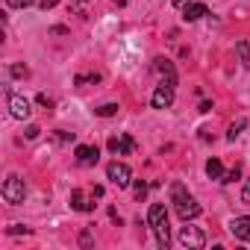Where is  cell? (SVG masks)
<instances>
[{
    "mask_svg": "<svg viewBox=\"0 0 250 250\" xmlns=\"http://www.w3.org/2000/svg\"><path fill=\"white\" fill-rule=\"evenodd\" d=\"M171 203H174V209H177V215H180L183 221H191V218L200 215V203L186 191L183 183H174V186H171Z\"/></svg>",
    "mask_w": 250,
    "mask_h": 250,
    "instance_id": "1",
    "label": "cell"
},
{
    "mask_svg": "<svg viewBox=\"0 0 250 250\" xmlns=\"http://www.w3.org/2000/svg\"><path fill=\"white\" fill-rule=\"evenodd\" d=\"M147 224H150V229H153V235H156V244H159V247H168L171 229H168V209H165V203H153V206H150Z\"/></svg>",
    "mask_w": 250,
    "mask_h": 250,
    "instance_id": "2",
    "label": "cell"
},
{
    "mask_svg": "<svg viewBox=\"0 0 250 250\" xmlns=\"http://www.w3.org/2000/svg\"><path fill=\"white\" fill-rule=\"evenodd\" d=\"M0 194H3L6 203L18 206V203H24V197H27V186H24L21 177H9V180L3 183V188H0Z\"/></svg>",
    "mask_w": 250,
    "mask_h": 250,
    "instance_id": "3",
    "label": "cell"
},
{
    "mask_svg": "<svg viewBox=\"0 0 250 250\" xmlns=\"http://www.w3.org/2000/svg\"><path fill=\"white\" fill-rule=\"evenodd\" d=\"M106 177L118 186V188H127L130 183H133V171L124 165V162H109V168H106Z\"/></svg>",
    "mask_w": 250,
    "mask_h": 250,
    "instance_id": "4",
    "label": "cell"
},
{
    "mask_svg": "<svg viewBox=\"0 0 250 250\" xmlns=\"http://www.w3.org/2000/svg\"><path fill=\"white\" fill-rule=\"evenodd\" d=\"M180 244L183 247H191V250H200L203 244H206V235L197 229V227H180Z\"/></svg>",
    "mask_w": 250,
    "mask_h": 250,
    "instance_id": "5",
    "label": "cell"
},
{
    "mask_svg": "<svg viewBox=\"0 0 250 250\" xmlns=\"http://www.w3.org/2000/svg\"><path fill=\"white\" fill-rule=\"evenodd\" d=\"M109 150H112L115 156H127V153H133V150H136V139H133V136H127V133H118V136H112V139H109Z\"/></svg>",
    "mask_w": 250,
    "mask_h": 250,
    "instance_id": "6",
    "label": "cell"
},
{
    "mask_svg": "<svg viewBox=\"0 0 250 250\" xmlns=\"http://www.w3.org/2000/svg\"><path fill=\"white\" fill-rule=\"evenodd\" d=\"M150 103H153V109H168V106L174 103V83H168V80H165V83L153 91Z\"/></svg>",
    "mask_w": 250,
    "mask_h": 250,
    "instance_id": "7",
    "label": "cell"
},
{
    "mask_svg": "<svg viewBox=\"0 0 250 250\" xmlns=\"http://www.w3.org/2000/svg\"><path fill=\"white\" fill-rule=\"evenodd\" d=\"M9 112H12V118L27 121L33 109H30V100H27V97H21V94H9Z\"/></svg>",
    "mask_w": 250,
    "mask_h": 250,
    "instance_id": "8",
    "label": "cell"
},
{
    "mask_svg": "<svg viewBox=\"0 0 250 250\" xmlns=\"http://www.w3.org/2000/svg\"><path fill=\"white\" fill-rule=\"evenodd\" d=\"M229 232H232L238 241H250V218H247V215L232 218V221H229Z\"/></svg>",
    "mask_w": 250,
    "mask_h": 250,
    "instance_id": "9",
    "label": "cell"
},
{
    "mask_svg": "<svg viewBox=\"0 0 250 250\" xmlns=\"http://www.w3.org/2000/svg\"><path fill=\"white\" fill-rule=\"evenodd\" d=\"M74 156H77L80 165H97V159H100L97 147H91V145H80V147L74 150Z\"/></svg>",
    "mask_w": 250,
    "mask_h": 250,
    "instance_id": "10",
    "label": "cell"
},
{
    "mask_svg": "<svg viewBox=\"0 0 250 250\" xmlns=\"http://www.w3.org/2000/svg\"><path fill=\"white\" fill-rule=\"evenodd\" d=\"M71 209H77V212H91L94 209V203L85 197V191H71Z\"/></svg>",
    "mask_w": 250,
    "mask_h": 250,
    "instance_id": "11",
    "label": "cell"
},
{
    "mask_svg": "<svg viewBox=\"0 0 250 250\" xmlns=\"http://www.w3.org/2000/svg\"><path fill=\"white\" fill-rule=\"evenodd\" d=\"M206 15V6L203 3H186L183 6V21H200Z\"/></svg>",
    "mask_w": 250,
    "mask_h": 250,
    "instance_id": "12",
    "label": "cell"
},
{
    "mask_svg": "<svg viewBox=\"0 0 250 250\" xmlns=\"http://www.w3.org/2000/svg\"><path fill=\"white\" fill-rule=\"evenodd\" d=\"M206 174H209V180H218V183H221V177H224L221 159H209V162H206Z\"/></svg>",
    "mask_w": 250,
    "mask_h": 250,
    "instance_id": "13",
    "label": "cell"
},
{
    "mask_svg": "<svg viewBox=\"0 0 250 250\" xmlns=\"http://www.w3.org/2000/svg\"><path fill=\"white\" fill-rule=\"evenodd\" d=\"M156 71H162L168 77V83H177V71H174V65L168 59H156Z\"/></svg>",
    "mask_w": 250,
    "mask_h": 250,
    "instance_id": "14",
    "label": "cell"
},
{
    "mask_svg": "<svg viewBox=\"0 0 250 250\" xmlns=\"http://www.w3.org/2000/svg\"><path fill=\"white\" fill-rule=\"evenodd\" d=\"M235 50H238V56H241V65L250 68V44H247V42H235Z\"/></svg>",
    "mask_w": 250,
    "mask_h": 250,
    "instance_id": "15",
    "label": "cell"
},
{
    "mask_svg": "<svg viewBox=\"0 0 250 250\" xmlns=\"http://www.w3.org/2000/svg\"><path fill=\"white\" fill-rule=\"evenodd\" d=\"M115 112H118V103H106V106H100V109H97V115H100V118H112Z\"/></svg>",
    "mask_w": 250,
    "mask_h": 250,
    "instance_id": "16",
    "label": "cell"
},
{
    "mask_svg": "<svg viewBox=\"0 0 250 250\" xmlns=\"http://www.w3.org/2000/svg\"><path fill=\"white\" fill-rule=\"evenodd\" d=\"M244 127H247V121H238V124H232V127H229V133H227V139H229V142H235V136H238Z\"/></svg>",
    "mask_w": 250,
    "mask_h": 250,
    "instance_id": "17",
    "label": "cell"
},
{
    "mask_svg": "<svg viewBox=\"0 0 250 250\" xmlns=\"http://www.w3.org/2000/svg\"><path fill=\"white\" fill-rule=\"evenodd\" d=\"M238 174H241V168H238V165H235V168H232V171H227V174H224V177H221V183H232V180H238Z\"/></svg>",
    "mask_w": 250,
    "mask_h": 250,
    "instance_id": "18",
    "label": "cell"
},
{
    "mask_svg": "<svg viewBox=\"0 0 250 250\" xmlns=\"http://www.w3.org/2000/svg\"><path fill=\"white\" fill-rule=\"evenodd\" d=\"M88 3H91V0H74V9L80 15H88Z\"/></svg>",
    "mask_w": 250,
    "mask_h": 250,
    "instance_id": "19",
    "label": "cell"
},
{
    "mask_svg": "<svg viewBox=\"0 0 250 250\" xmlns=\"http://www.w3.org/2000/svg\"><path fill=\"white\" fill-rule=\"evenodd\" d=\"M6 3H9L12 9H24V6H33L36 0H6Z\"/></svg>",
    "mask_w": 250,
    "mask_h": 250,
    "instance_id": "20",
    "label": "cell"
},
{
    "mask_svg": "<svg viewBox=\"0 0 250 250\" xmlns=\"http://www.w3.org/2000/svg\"><path fill=\"white\" fill-rule=\"evenodd\" d=\"M133 191H136V197H139V200H142V197H145V194H147V183H142V180H139V183H136V188H133Z\"/></svg>",
    "mask_w": 250,
    "mask_h": 250,
    "instance_id": "21",
    "label": "cell"
},
{
    "mask_svg": "<svg viewBox=\"0 0 250 250\" xmlns=\"http://www.w3.org/2000/svg\"><path fill=\"white\" fill-rule=\"evenodd\" d=\"M241 200L250 206V180H247V183H244V188H241Z\"/></svg>",
    "mask_w": 250,
    "mask_h": 250,
    "instance_id": "22",
    "label": "cell"
},
{
    "mask_svg": "<svg viewBox=\"0 0 250 250\" xmlns=\"http://www.w3.org/2000/svg\"><path fill=\"white\" fill-rule=\"evenodd\" d=\"M12 77H27V68L24 65H12Z\"/></svg>",
    "mask_w": 250,
    "mask_h": 250,
    "instance_id": "23",
    "label": "cell"
},
{
    "mask_svg": "<svg viewBox=\"0 0 250 250\" xmlns=\"http://www.w3.org/2000/svg\"><path fill=\"white\" fill-rule=\"evenodd\" d=\"M39 103H42V106H44V109H50V106H53V100H50V97H47V94H39Z\"/></svg>",
    "mask_w": 250,
    "mask_h": 250,
    "instance_id": "24",
    "label": "cell"
},
{
    "mask_svg": "<svg viewBox=\"0 0 250 250\" xmlns=\"http://www.w3.org/2000/svg\"><path fill=\"white\" fill-rule=\"evenodd\" d=\"M21 232H30V229H27V227H18V224L9 227V235H21Z\"/></svg>",
    "mask_w": 250,
    "mask_h": 250,
    "instance_id": "25",
    "label": "cell"
},
{
    "mask_svg": "<svg viewBox=\"0 0 250 250\" xmlns=\"http://www.w3.org/2000/svg\"><path fill=\"white\" fill-rule=\"evenodd\" d=\"M56 3H59V0H42V9H44V12H47V9H53V6H56Z\"/></svg>",
    "mask_w": 250,
    "mask_h": 250,
    "instance_id": "26",
    "label": "cell"
},
{
    "mask_svg": "<svg viewBox=\"0 0 250 250\" xmlns=\"http://www.w3.org/2000/svg\"><path fill=\"white\" fill-rule=\"evenodd\" d=\"M39 133H42V130H39V127H30V130H27V139H36V136H39Z\"/></svg>",
    "mask_w": 250,
    "mask_h": 250,
    "instance_id": "27",
    "label": "cell"
},
{
    "mask_svg": "<svg viewBox=\"0 0 250 250\" xmlns=\"http://www.w3.org/2000/svg\"><path fill=\"white\" fill-rule=\"evenodd\" d=\"M174 6H186V3H191V0H171Z\"/></svg>",
    "mask_w": 250,
    "mask_h": 250,
    "instance_id": "28",
    "label": "cell"
},
{
    "mask_svg": "<svg viewBox=\"0 0 250 250\" xmlns=\"http://www.w3.org/2000/svg\"><path fill=\"white\" fill-rule=\"evenodd\" d=\"M112 3H118V6H124V0H112Z\"/></svg>",
    "mask_w": 250,
    "mask_h": 250,
    "instance_id": "29",
    "label": "cell"
}]
</instances>
